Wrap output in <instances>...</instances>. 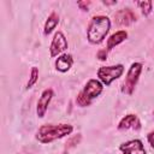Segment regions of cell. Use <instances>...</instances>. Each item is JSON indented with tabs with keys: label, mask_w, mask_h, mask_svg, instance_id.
Listing matches in <instances>:
<instances>
[{
	"label": "cell",
	"mask_w": 154,
	"mask_h": 154,
	"mask_svg": "<svg viewBox=\"0 0 154 154\" xmlns=\"http://www.w3.org/2000/svg\"><path fill=\"white\" fill-rule=\"evenodd\" d=\"M111 29V20L106 16H94L87 29L88 41L93 45H99L103 41Z\"/></svg>",
	"instance_id": "cell-1"
},
{
	"label": "cell",
	"mask_w": 154,
	"mask_h": 154,
	"mask_svg": "<svg viewBox=\"0 0 154 154\" xmlns=\"http://www.w3.org/2000/svg\"><path fill=\"white\" fill-rule=\"evenodd\" d=\"M73 131V126L70 124H58V125H42L36 131V140L41 143H51L55 140L63 138Z\"/></svg>",
	"instance_id": "cell-2"
},
{
	"label": "cell",
	"mask_w": 154,
	"mask_h": 154,
	"mask_svg": "<svg viewBox=\"0 0 154 154\" xmlns=\"http://www.w3.org/2000/svg\"><path fill=\"white\" fill-rule=\"evenodd\" d=\"M142 67H143V65L141 63H132L131 64V66L128 70L126 77H125V79L122 84V91L124 94L132 95V93L135 90V87L138 82L140 75L142 72Z\"/></svg>",
	"instance_id": "cell-3"
},
{
	"label": "cell",
	"mask_w": 154,
	"mask_h": 154,
	"mask_svg": "<svg viewBox=\"0 0 154 154\" xmlns=\"http://www.w3.org/2000/svg\"><path fill=\"white\" fill-rule=\"evenodd\" d=\"M124 72V65L117 64L112 66H102L97 70V77L102 84L106 87L111 85V83L116 79H118Z\"/></svg>",
	"instance_id": "cell-4"
},
{
	"label": "cell",
	"mask_w": 154,
	"mask_h": 154,
	"mask_svg": "<svg viewBox=\"0 0 154 154\" xmlns=\"http://www.w3.org/2000/svg\"><path fill=\"white\" fill-rule=\"evenodd\" d=\"M67 40L65 37V35L61 31H57L54 34V37L52 40V43L49 46V52H51V57L54 58L57 55H59L60 53H63L64 51L67 49Z\"/></svg>",
	"instance_id": "cell-5"
},
{
	"label": "cell",
	"mask_w": 154,
	"mask_h": 154,
	"mask_svg": "<svg viewBox=\"0 0 154 154\" xmlns=\"http://www.w3.org/2000/svg\"><path fill=\"white\" fill-rule=\"evenodd\" d=\"M123 154H146L144 146L141 140H130L119 146Z\"/></svg>",
	"instance_id": "cell-6"
},
{
	"label": "cell",
	"mask_w": 154,
	"mask_h": 154,
	"mask_svg": "<svg viewBox=\"0 0 154 154\" xmlns=\"http://www.w3.org/2000/svg\"><path fill=\"white\" fill-rule=\"evenodd\" d=\"M102 89H103V84H102L100 81L91 78V79H89V81L87 82V84L84 85L82 93H83L89 100H93V99L97 97V96L102 93Z\"/></svg>",
	"instance_id": "cell-7"
},
{
	"label": "cell",
	"mask_w": 154,
	"mask_h": 154,
	"mask_svg": "<svg viewBox=\"0 0 154 154\" xmlns=\"http://www.w3.org/2000/svg\"><path fill=\"white\" fill-rule=\"evenodd\" d=\"M52 97H53V90L52 89H45L42 91L38 101H37V106H36V113H37L38 118H43L45 117Z\"/></svg>",
	"instance_id": "cell-8"
},
{
	"label": "cell",
	"mask_w": 154,
	"mask_h": 154,
	"mask_svg": "<svg viewBox=\"0 0 154 154\" xmlns=\"http://www.w3.org/2000/svg\"><path fill=\"white\" fill-rule=\"evenodd\" d=\"M136 18L137 17L131 8H122L114 13L116 23L119 25H129V24L136 22Z\"/></svg>",
	"instance_id": "cell-9"
},
{
	"label": "cell",
	"mask_w": 154,
	"mask_h": 154,
	"mask_svg": "<svg viewBox=\"0 0 154 154\" xmlns=\"http://www.w3.org/2000/svg\"><path fill=\"white\" fill-rule=\"evenodd\" d=\"M118 129L119 130H128V129L140 130L141 129V122L136 114L130 113V114H126L125 117L122 118V120L118 124Z\"/></svg>",
	"instance_id": "cell-10"
},
{
	"label": "cell",
	"mask_w": 154,
	"mask_h": 154,
	"mask_svg": "<svg viewBox=\"0 0 154 154\" xmlns=\"http://www.w3.org/2000/svg\"><path fill=\"white\" fill-rule=\"evenodd\" d=\"M72 64H73L72 55L65 53V54L59 55L58 59L55 60V69L58 71H60V72H66V71H69L71 69Z\"/></svg>",
	"instance_id": "cell-11"
},
{
	"label": "cell",
	"mask_w": 154,
	"mask_h": 154,
	"mask_svg": "<svg viewBox=\"0 0 154 154\" xmlns=\"http://www.w3.org/2000/svg\"><path fill=\"white\" fill-rule=\"evenodd\" d=\"M126 37H128V32L125 30H119V31L112 34L107 40V51H111L112 48H114L116 46H118L119 43L125 41Z\"/></svg>",
	"instance_id": "cell-12"
},
{
	"label": "cell",
	"mask_w": 154,
	"mask_h": 154,
	"mask_svg": "<svg viewBox=\"0 0 154 154\" xmlns=\"http://www.w3.org/2000/svg\"><path fill=\"white\" fill-rule=\"evenodd\" d=\"M58 23H59V16H58L55 12H52V13L48 16V18H47V20H46V23H45L43 34H45L46 36L49 35V34L55 29V26L58 25Z\"/></svg>",
	"instance_id": "cell-13"
},
{
	"label": "cell",
	"mask_w": 154,
	"mask_h": 154,
	"mask_svg": "<svg viewBox=\"0 0 154 154\" xmlns=\"http://www.w3.org/2000/svg\"><path fill=\"white\" fill-rule=\"evenodd\" d=\"M38 81V69L36 67V66H34L32 69H31V72H30V77H29V81H28V83H26V89H30L36 82Z\"/></svg>",
	"instance_id": "cell-14"
},
{
	"label": "cell",
	"mask_w": 154,
	"mask_h": 154,
	"mask_svg": "<svg viewBox=\"0 0 154 154\" xmlns=\"http://www.w3.org/2000/svg\"><path fill=\"white\" fill-rule=\"evenodd\" d=\"M137 5L144 16H148L153 10V2L152 1H138Z\"/></svg>",
	"instance_id": "cell-15"
},
{
	"label": "cell",
	"mask_w": 154,
	"mask_h": 154,
	"mask_svg": "<svg viewBox=\"0 0 154 154\" xmlns=\"http://www.w3.org/2000/svg\"><path fill=\"white\" fill-rule=\"evenodd\" d=\"M76 102H77L78 106H81V107H85V106H90L91 100H89L82 91H79L78 95H77V97H76Z\"/></svg>",
	"instance_id": "cell-16"
},
{
	"label": "cell",
	"mask_w": 154,
	"mask_h": 154,
	"mask_svg": "<svg viewBox=\"0 0 154 154\" xmlns=\"http://www.w3.org/2000/svg\"><path fill=\"white\" fill-rule=\"evenodd\" d=\"M81 141V135H77V136H73L72 138H70V141L66 143V146H65V149H64V154H66V153H69V150L71 149V148H73L78 142Z\"/></svg>",
	"instance_id": "cell-17"
},
{
	"label": "cell",
	"mask_w": 154,
	"mask_h": 154,
	"mask_svg": "<svg viewBox=\"0 0 154 154\" xmlns=\"http://www.w3.org/2000/svg\"><path fill=\"white\" fill-rule=\"evenodd\" d=\"M107 49H101V51H99L97 52V54H96V57L99 58V60H106L107 59Z\"/></svg>",
	"instance_id": "cell-18"
},
{
	"label": "cell",
	"mask_w": 154,
	"mask_h": 154,
	"mask_svg": "<svg viewBox=\"0 0 154 154\" xmlns=\"http://www.w3.org/2000/svg\"><path fill=\"white\" fill-rule=\"evenodd\" d=\"M89 5H90V1H78V2H77V6H78L81 10H83V11H88Z\"/></svg>",
	"instance_id": "cell-19"
},
{
	"label": "cell",
	"mask_w": 154,
	"mask_h": 154,
	"mask_svg": "<svg viewBox=\"0 0 154 154\" xmlns=\"http://www.w3.org/2000/svg\"><path fill=\"white\" fill-rule=\"evenodd\" d=\"M147 140H148V142H149L150 147H152V148H154V130H153V131H150V132L147 135Z\"/></svg>",
	"instance_id": "cell-20"
},
{
	"label": "cell",
	"mask_w": 154,
	"mask_h": 154,
	"mask_svg": "<svg viewBox=\"0 0 154 154\" xmlns=\"http://www.w3.org/2000/svg\"><path fill=\"white\" fill-rule=\"evenodd\" d=\"M105 5H114V4H117V1H102Z\"/></svg>",
	"instance_id": "cell-21"
},
{
	"label": "cell",
	"mask_w": 154,
	"mask_h": 154,
	"mask_svg": "<svg viewBox=\"0 0 154 154\" xmlns=\"http://www.w3.org/2000/svg\"><path fill=\"white\" fill-rule=\"evenodd\" d=\"M153 117H154V112H153Z\"/></svg>",
	"instance_id": "cell-22"
}]
</instances>
